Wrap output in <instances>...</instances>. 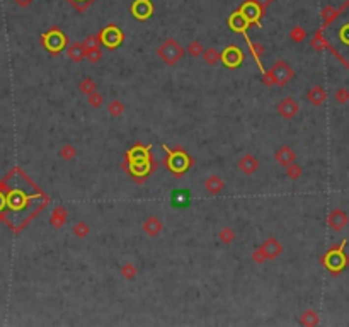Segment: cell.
I'll list each match as a JSON object with an SVG mask.
<instances>
[{
    "label": "cell",
    "mask_w": 349,
    "mask_h": 327,
    "mask_svg": "<svg viewBox=\"0 0 349 327\" xmlns=\"http://www.w3.org/2000/svg\"><path fill=\"white\" fill-rule=\"evenodd\" d=\"M322 262H324L325 267L332 271V273H339V271H343L344 267L348 266V256L344 254L341 249H332V251H329L327 256L322 259Z\"/></svg>",
    "instance_id": "1"
},
{
    "label": "cell",
    "mask_w": 349,
    "mask_h": 327,
    "mask_svg": "<svg viewBox=\"0 0 349 327\" xmlns=\"http://www.w3.org/2000/svg\"><path fill=\"white\" fill-rule=\"evenodd\" d=\"M183 53H184L183 48H181L179 44H177V41H174V39H169L167 43H164L160 48H159V55H160V58L165 63H169V65L176 63L181 57H183Z\"/></svg>",
    "instance_id": "2"
},
{
    "label": "cell",
    "mask_w": 349,
    "mask_h": 327,
    "mask_svg": "<svg viewBox=\"0 0 349 327\" xmlns=\"http://www.w3.org/2000/svg\"><path fill=\"white\" fill-rule=\"evenodd\" d=\"M327 222H329L330 229H334V230H337V232H339V230H343L344 227L349 224V217H348L346 211H343L341 208H336V210L330 211Z\"/></svg>",
    "instance_id": "3"
},
{
    "label": "cell",
    "mask_w": 349,
    "mask_h": 327,
    "mask_svg": "<svg viewBox=\"0 0 349 327\" xmlns=\"http://www.w3.org/2000/svg\"><path fill=\"white\" fill-rule=\"evenodd\" d=\"M271 73L274 75V79H276V84H278V85H285V84H286V82L293 77L291 66H288L285 62H278L276 66H274V68L271 70Z\"/></svg>",
    "instance_id": "4"
},
{
    "label": "cell",
    "mask_w": 349,
    "mask_h": 327,
    "mask_svg": "<svg viewBox=\"0 0 349 327\" xmlns=\"http://www.w3.org/2000/svg\"><path fill=\"white\" fill-rule=\"evenodd\" d=\"M298 104L295 102V99L293 98H286L283 99V101L280 102V106H278V111H280V114L283 118H286V120H291V118H295L296 114H298Z\"/></svg>",
    "instance_id": "5"
},
{
    "label": "cell",
    "mask_w": 349,
    "mask_h": 327,
    "mask_svg": "<svg viewBox=\"0 0 349 327\" xmlns=\"http://www.w3.org/2000/svg\"><path fill=\"white\" fill-rule=\"evenodd\" d=\"M131 10L138 19H147L154 12V7H152L150 0H136L135 5L131 7Z\"/></svg>",
    "instance_id": "6"
},
{
    "label": "cell",
    "mask_w": 349,
    "mask_h": 327,
    "mask_svg": "<svg viewBox=\"0 0 349 327\" xmlns=\"http://www.w3.org/2000/svg\"><path fill=\"white\" fill-rule=\"evenodd\" d=\"M307 99L310 101L314 106H322L327 99V92L322 85H314L310 91L307 92Z\"/></svg>",
    "instance_id": "7"
},
{
    "label": "cell",
    "mask_w": 349,
    "mask_h": 327,
    "mask_svg": "<svg viewBox=\"0 0 349 327\" xmlns=\"http://www.w3.org/2000/svg\"><path fill=\"white\" fill-rule=\"evenodd\" d=\"M261 251L264 252L266 261H267V259H276L278 256L283 252V247H281V244L278 242V240L269 239V240H266V244L261 247Z\"/></svg>",
    "instance_id": "8"
},
{
    "label": "cell",
    "mask_w": 349,
    "mask_h": 327,
    "mask_svg": "<svg viewBox=\"0 0 349 327\" xmlns=\"http://www.w3.org/2000/svg\"><path fill=\"white\" fill-rule=\"evenodd\" d=\"M257 167H259V161L255 157H252L251 154L244 155V157L240 159V162H239V169L242 170L244 174H247V176L254 174L255 170H257Z\"/></svg>",
    "instance_id": "9"
},
{
    "label": "cell",
    "mask_w": 349,
    "mask_h": 327,
    "mask_svg": "<svg viewBox=\"0 0 349 327\" xmlns=\"http://www.w3.org/2000/svg\"><path fill=\"white\" fill-rule=\"evenodd\" d=\"M295 159H296L295 152H293V148H289L288 145H283V147L276 152V161L283 167H288L289 164H293L295 162Z\"/></svg>",
    "instance_id": "10"
},
{
    "label": "cell",
    "mask_w": 349,
    "mask_h": 327,
    "mask_svg": "<svg viewBox=\"0 0 349 327\" xmlns=\"http://www.w3.org/2000/svg\"><path fill=\"white\" fill-rule=\"evenodd\" d=\"M220 57H222V60L225 62V65H228V66H237L240 62H242L244 55L240 53V51L237 50L235 46H230L223 55H220Z\"/></svg>",
    "instance_id": "11"
},
{
    "label": "cell",
    "mask_w": 349,
    "mask_h": 327,
    "mask_svg": "<svg viewBox=\"0 0 349 327\" xmlns=\"http://www.w3.org/2000/svg\"><path fill=\"white\" fill-rule=\"evenodd\" d=\"M46 38H50V43H46V46L50 48L51 51H60L62 48L66 44V38H63V34L62 33H58V31L48 33Z\"/></svg>",
    "instance_id": "12"
},
{
    "label": "cell",
    "mask_w": 349,
    "mask_h": 327,
    "mask_svg": "<svg viewBox=\"0 0 349 327\" xmlns=\"http://www.w3.org/2000/svg\"><path fill=\"white\" fill-rule=\"evenodd\" d=\"M143 230H145V233H148L150 237L159 235L162 230V222L159 220L157 217H148L147 220L143 222Z\"/></svg>",
    "instance_id": "13"
},
{
    "label": "cell",
    "mask_w": 349,
    "mask_h": 327,
    "mask_svg": "<svg viewBox=\"0 0 349 327\" xmlns=\"http://www.w3.org/2000/svg\"><path fill=\"white\" fill-rule=\"evenodd\" d=\"M189 199H191V195L188 189H177L172 193V204L176 208H186L189 204Z\"/></svg>",
    "instance_id": "14"
},
{
    "label": "cell",
    "mask_w": 349,
    "mask_h": 327,
    "mask_svg": "<svg viewBox=\"0 0 349 327\" xmlns=\"http://www.w3.org/2000/svg\"><path fill=\"white\" fill-rule=\"evenodd\" d=\"M102 41H104V44H107V46H116V44L121 41V33L114 28H107L106 31L102 33Z\"/></svg>",
    "instance_id": "15"
},
{
    "label": "cell",
    "mask_w": 349,
    "mask_h": 327,
    "mask_svg": "<svg viewBox=\"0 0 349 327\" xmlns=\"http://www.w3.org/2000/svg\"><path fill=\"white\" fill-rule=\"evenodd\" d=\"M240 14H242L246 19L251 22V21H257L259 19V7L255 2H247L246 5L242 7V10H240Z\"/></svg>",
    "instance_id": "16"
},
{
    "label": "cell",
    "mask_w": 349,
    "mask_h": 327,
    "mask_svg": "<svg viewBox=\"0 0 349 327\" xmlns=\"http://www.w3.org/2000/svg\"><path fill=\"white\" fill-rule=\"evenodd\" d=\"M66 220V210L63 206H57L53 210V213H51V225L57 227V229H60V227L65 224Z\"/></svg>",
    "instance_id": "17"
},
{
    "label": "cell",
    "mask_w": 349,
    "mask_h": 327,
    "mask_svg": "<svg viewBox=\"0 0 349 327\" xmlns=\"http://www.w3.org/2000/svg\"><path fill=\"white\" fill-rule=\"evenodd\" d=\"M205 186H206L208 193H211V195H218V193L223 189V181H222L218 176H211L210 179L206 181Z\"/></svg>",
    "instance_id": "18"
},
{
    "label": "cell",
    "mask_w": 349,
    "mask_h": 327,
    "mask_svg": "<svg viewBox=\"0 0 349 327\" xmlns=\"http://www.w3.org/2000/svg\"><path fill=\"white\" fill-rule=\"evenodd\" d=\"M68 57L72 58V60H75V62L82 60V58L85 57V44L84 43H75L68 50Z\"/></svg>",
    "instance_id": "19"
},
{
    "label": "cell",
    "mask_w": 349,
    "mask_h": 327,
    "mask_svg": "<svg viewBox=\"0 0 349 327\" xmlns=\"http://www.w3.org/2000/svg\"><path fill=\"white\" fill-rule=\"evenodd\" d=\"M303 326H317L318 324V314L315 310H307L303 312L302 319H300Z\"/></svg>",
    "instance_id": "20"
},
{
    "label": "cell",
    "mask_w": 349,
    "mask_h": 327,
    "mask_svg": "<svg viewBox=\"0 0 349 327\" xmlns=\"http://www.w3.org/2000/svg\"><path fill=\"white\" fill-rule=\"evenodd\" d=\"M230 24H232V28L235 29V31H244V29L247 28L249 21L242 16V14H233V17H232V21H230Z\"/></svg>",
    "instance_id": "21"
},
{
    "label": "cell",
    "mask_w": 349,
    "mask_h": 327,
    "mask_svg": "<svg viewBox=\"0 0 349 327\" xmlns=\"http://www.w3.org/2000/svg\"><path fill=\"white\" fill-rule=\"evenodd\" d=\"M286 172H288V177H289V179L296 181V179H298V177L303 174V169L298 165V164L293 162V164H289V165L286 167Z\"/></svg>",
    "instance_id": "22"
},
{
    "label": "cell",
    "mask_w": 349,
    "mask_h": 327,
    "mask_svg": "<svg viewBox=\"0 0 349 327\" xmlns=\"http://www.w3.org/2000/svg\"><path fill=\"white\" fill-rule=\"evenodd\" d=\"M60 155L65 161H72V159L77 157V148L73 145H65V147H62Z\"/></svg>",
    "instance_id": "23"
},
{
    "label": "cell",
    "mask_w": 349,
    "mask_h": 327,
    "mask_svg": "<svg viewBox=\"0 0 349 327\" xmlns=\"http://www.w3.org/2000/svg\"><path fill=\"white\" fill-rule=\"evenodd\" d=\"M337 34H339V43L349 46V22L339 26V33Z\"/></svg>",
    "instance_id": "24"
},
{
    "label": "cell",
    "mask_w": 349,
    "mask_h": 327,
    "mask_svg": "<svg viewBox=\"0 0 349 327\" xmlns=\"http://www.w3.org/2000/svg\"><path fill=\"white\" fill-rule=\"evenodd\" d=\"M203 58H205L206 63H210V65H215V63L218 62V58H220V53H218L217 50H213V48H210V50H206L205 53H203Z\"/></svg>",
    "instance_id": "25"
},
{
    "label": "cell",
    "mask_w": 349,
    "mask_h": 327,
    "mask_svg": "<svg viewBox=\"0 0 349 327\" xmlns=\"http://www.w3.org/2000/svg\"><path fill=\"white\" fill-rule=\"evenodd\" d=\"M107 111H109L111 116H120V114H123L125 106H123V102H120V101H113L109 104V107H107Z\"/></svg>",
    "instance_id": "26"
},
{
    "label": "cell",
    "mask_w": 349,
    "mask_h": 327,
    "mask_svg": "<svg viewBox=\"0 0 349 327\" xmlns=\"http://www.w3.org/2000/svg\"><path fill=\"white\" fill-rule=\"evenodd\" d=\"M289 38L293 41H296V43H300V41H303L307 38V33L303 28H300V26H296V28L291 29V34H289Z\"/></svg>",
    "instance_id": "27"
},
{
    "label": "cell",
    "mask_w": 349,
    "mask_h": 327,
    "mask_svg": "<svg viewBox=\"0 0 349 327\" xmlns=\"http://www.w3.org/2000/svg\"><path fill=\"white\" fill-rule=\"evenodd\" d=\"M79 87H80V91H82L84 94H87V96L92 94V92L95 91V84L92 82V79H84L82 82H80Z\"/></svg>",
    "instance_id": "28"
},
{
    "label": "cell",
    "mask_w": 349,
    "mask_h": 327,
    "mask_svg": "<svg viewBox=\"0 0 349 327\" xmlns=\"http://www.w3.org/2000/svg\"><path fill=\"white\" fill-rule=\"evenodd\" d=\"M188 53L191 55V57H201V53H203L201 43H198V41H192V43L188 46Z\"/></svg>",
    "instance_id": "29"
},
{
    "label": "cell",
    "mask_w": 349,
    "mask_h": 327,
    "mask_svg": "<svg viewBox=\"0 0 349 327\" xmlns=\"http://www.w3.org/2000/svg\"><path fill=\"white\" fill-rule=\"evenodd\" d=\"M336 14H337V10L334 9V7H330V5H327L325 7L324 10H322V19H324V22H325V26L329 24L330 21L334 19V17H336Z\"/></svg>",
    "instance_id": "30"
},
{
    "label": "cell",
    "mask_w": 349,
    "mask_h": 327,
    "mask_svg": "<svg viewBox=\"0 0 349 327\" xmlns=\"http://www.w3.org/2000/svg\"><path fill=\"white\" fill-rule=\"evenodd\" d=\"M312 46L315 48V50H324L325 46H327V43H325L324 36H322V33H318V34H315V38L312 39Z\"/></svg>",
    "instance_id": "31"
},
{
    "label": "cell",
    "mask_w": 349,
    "mask_h": 327,
    "mask_svg": "<svg viewBox=\"0 0 349 327\" xmlns=\"http://www.w3.org/2000/svg\"><path fill=\"white\" fill-rule=\"evenodd\" d=\"M73 233H75L77 237H80V239H84L89 233V227L85 225L84 222H79V224H75V227H73Z\"/></svg>",
    "instance_id": "32"
},
{
    "label": "cell",
    "mask_w": 349,
    "mask_h": 327,
    "mask_svg": "<svg viewBox=\"0 0 349 327\" xmlns=\"http://www.w3.org/2000/svg\"><path fill=\"white\" fill-rule=\"evenodd\" d=\"M334 98H336V101L339 104H346L349 102V91L348 89H337Z\"/></svg>",
    "instance_id": "33"
},
{
    "label": "cell",
    "mask_w": 349,
    "mask_h": 327,
    "mask_svg": "<svg viewBox=\"0 0 349 327\" xmlns=\"http://www.w3.org/2000/svg\"><path fill=\"white\" fill-rule=\"evenodd\" d=\"M233 239H235V232H233L232 229H223V230L220 232V240H222V242L230 244Z\"/></svg>",
    "instance_id": "34"
},
{
    "label": "cell",
    "mask_w": 349,
    "mask_h": 327,
    "mask_svg": "<svg viewBox=\"0 0 349 327\" xmlns=\"http://www.w3.org/2000/svg\"><path fill=\"white\" fill-rule=\"evenodd\" d=\"M102 101H104V98L101 94H97V92H92V94H89V104H92V106L94 107H99L102 104Z\"/></svg>",
    "instance_id": "35"
},
{
    "label": "cell",
    "mask_w": 349,
    "mask_h": 327,
    "mask_svg": "<svg viewBox=\"0 0 349 327\" xmlns=\"http://www.w3.org/2000/svg\"><path fill=\"white\" fill-rule=\"evenodd\" d=\"M121 274H123L125 278H135L136 274V267L133 264H126L121 267Z\"/></svg>",
    "instance_id": "36"
},
{
    "label": "cell",
    "mask_w": 349,
    "mask_h": 327,
    "mask_svg": "<svg viewBox=\"0 0 349 327\" xmlns=\"http://www.w3.org/2000/svg\"><path fill=\"white\" fill-rule=\"evenodd\" d=\"M252 259H254L255 262H259V264H262V262L266 261V256H264V252L259 249V251H255L254 254H252Z\"/></svg>",
    "instance_id": "37"
},
{
    "label": "cell",
    "mask_w": 349,
    "mask_h": 327,
    "mask_svg": "<svg viewBox=\"0 0 349 327\" xmlns=\"http://www.w3.org/2000/svg\"><path fill=\"white\" fill-rule=\"evenodd\" d=\"M271 2H273V0H255V3H261L262 7H267Z\"/></svg>",
    "instance_id": "38"
},
{
    "label": "cell",
    "mask_w": 349,
    "mask_h": 327,
    "mask_svg": "<svg viewBox=\"0 0 349 327\" xmlns=\"http://www.w3.org/2000/svg\"><path fill=\"white\" fill-rule=\"evenodd\" d=\"M21 3H28V0H19Z\"/></svg>",
    "instance_id": "39"
}]
</instances>
